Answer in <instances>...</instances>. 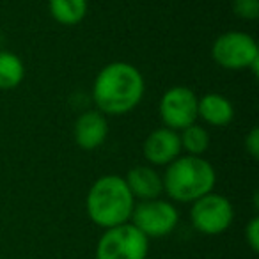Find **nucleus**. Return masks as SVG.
I'll list each match as a JSON object with an SVG mask.
<instances>
[{
	"label": "nucleus",
	"instance_id": "nucleus-1",
	"mask_svg": "<svg viewBox=\"0 0 259 259\" xmlns=\"http://www.w3.org/2000/svg\"><path fill=\"white\" fill-rule=\"evenodd\" d=\"M146 93L142 73L134 64L115 61L98 71L93 83L96 110L103 115H124L139 107Z\"/></svg>",
	"mask_w": 259,
	"mask_h": 259
},
{
	"label": "nucleus",
	"instance_id": "nucleus-2",
	"mask_svg": "<svg viewBox=\"0 0 259 259\" xmlns=\"http://www.w3.org/2000/svg\"><path fill=\"white\" fill-rule=\"evenodd\" d=\"M135 208V199L124 178L105 174L91 185L85 197V209L91 222L101 229L128 224Z\"/></svg>",
	"mask_w": 259,
	"mask_h": 259
},
{
	"label": "nucleus",
	"instance_id": "nucleus-3",
	"mask_svg": "<svg viewBox=\"0 0 259 259\" xmlns=\"http://www.w3.org/2000/svg\"><path fill=\"white\" fill-rule=\"evenodd\" d=\"M163 192L174 202H194L213 192L217 170L204 156L180 155L162 174Z\"/></svg>",
	"mask_w": 259,
	"mask_h": 259
},
{
	"label": "nucleus",
	"instance_id": "nucleus-4",
	"mask_svg": "<svg viewBox=\"0 0 259 259\" xmlns=\"http://www.w3.org/2000/svg\"><path fill=\"white\" fill-rule=\"evenodd\" d=\"M211 57L224 69H250L254 75H257L259 48L254 37L247 32L229 30L220 34L211 45Z\"/></svg>",
	"mask_w": 259,
	"mask_h": 259
},
{
	"label": "nucleus",
	"instance_id": "nucleus-5",
	"mask_svg": "<svg viewBox=\"0 0 259 259\" xmlns=\"http://www.w3.org/2000/svg\"><path fill=\"white\" fill-rule=\"evenodd\" d=\"M149 240L132 224L103 229L96 243V259H146Z\"/></svg>",
	"mask_w": 259,
	"mask_h": 259
},
{
	"label": "nucleus",
	"instance_id": "nucleus-6",
	"mask_svg": "<svg viewBox=\"0 0 259 259\" xmlns=\"http://www.w3.org/2000/svg\"><path fill=\"white\" fill-rule=\"evenodd\" d=\"M130 224L135 226L146 238H165L180 224V211L170 201L151 199L135 202Z\"/></svg>",
	"mask_w": 259,
	"mask_h": 259
},
{
	"label": "nucleus",
	"instance_id": "nucleus-7",
	"mask_svg": "<svg viewBox=\"0 0 259 259\" xmlns=\"http://www.w3.org/2000/svg\"><path fill=\"white\" fill-rule=\"evenodd\" d=\"M233 220L234 208L226 195L209 192L192 202L190 222L197 233L206 236H219L229 229Z\"/></svg>",
	"mask_w": 259,
	"mask_h": 259
},
{
	"label": "nucleus",
	"instance_id": "nucleus-8",
	"mask_svg": "<svg viewBox=\"0 0 259 259\" xmlns=\"http://www.w3.org/2000/svg\"><path fill=\"white\" fill-rule=\"evenodd\" d=\"M199 96L185 85H174L163 93L160 100V117L165 128L181 132L197 121Z\"/></svg>",
	"mask_w": 259,
	"mask_h": 259
},
{
	"label": "nucleus",
	"instance_id": "nucleus-9",
	"mask_svg": "<svg viewBox=\"0 0 259 259\" xmlns=\"http://www.w3.org/2000/svg\"><path fill=\"white\" fill-rule=\"evenodd\" d=\"M142 155L151 167H167L181 155L180 134L165 126L153 130L142 144Z\"/></svg>",
	"mask_w": 259,
	"mask_h": 259
},
{
	"label": "nucleus",
	"instance_id": "nucleus-10",
	"mask_svg": "<svg viewBox=\"0 0 259 259\" xmlns=\"http://www.w3.org/2000/svg\"><path fill=\"white\" fill-rule=\"evenodd\" d=\"M73 135L78 148L85 151L98 149L108 135V122L107 115H103L98 110H87L80 114L73 126Z\"/></svg>",
	"mask_w": 259,
	"mask_h": 259
},
{
	"label": "nucleus",
	"instance_id": "nucleus-11",
	"mask_svg": "<svg viewBox=\"0 0 259 259\" xmlns=\"http://www.w3.org/2000/svg\"><path fill=\"white\" fill-rule=\"evenodd\" d=\"M124 181L134 199L151 201L163 194L162 174L151 165H135L126 172Z\"/></svg>",
	"mask_w": 259,
	"mask_h": 259
},
{
	"label": "nucleus",
	"instance_id": "nucleus-12",
	"mask_svg": "<svg viewBox=\"0 0 259 259\" xmlns=\"http://www.w3.org/2000/svg\"><path fill=\"white\" fill-rule=\"evenodd\" d=\"M197 119H202L209 126L222 128L234 119V107L224 94L208 93L197 101Z\"/></svg>",
	"mask_w": 259,
	"mask_h": 259
},
{
	"label": "nucleus",
	"instance_id": "nucleus-13",
	"mask_svg": "<svg viewBox=\"0 0 259 259\" xmlns=\"http://www.w3.org/2000/svg\"><path fill=\"white\" fill-rule=\"evenodd\" d=\"M52 18L66 27L78 25L89 11L87 0H48Z\"/></svg>",
	"mask_w": 259,
	"mask_h": 259
},
{
	"label": "nucleus",
	"instance_id": "nucleus-14",
	"mask_svg": "<svg viewBox=\"0 0 259 259\" xmlns=\"http://www.w3.org/2000/svg\"><path fill=\"white\" fill-rule=\"evenodd\" d=\"M25 78V66L16 54L0 52V91L16 89Z\"/></svg>",
	"mask_w": 259,
	"mask_h": 259
},
{
	"label": "nucleus",
	"instance_id": "nucleus-15",
	"mask_svg": "<svg viewBox=\"0 0 259 259\" xmlns=\"http://www.w3.org/2000/svg\"><path fill=\"white\" fill-rule=\"evenodd\" d=\"M180 142H181V151H187V155L202 156L209 148V134L204 126L194 122V124L181 130Z\"/></svg>",
	"mask_w": 259,
	"mask_h": 259
},
{
	"label": "nucleus",
	"instance_id": "nucleus-16",
	"mask_svg": "<svg viewBox=\"0 0 259 259\" xmlns=\"http://www.w3.org/2000/svg\"><path fill=\"white\" fill-rule=\"evenodd\" d=\"M233 11L238 18L254 22L259 18V0H233Z\"/></svg>",
	"mask_w": 259,
	"mask_h": 259
},
{
	"label": "nucleus",
	"instance_id": "nucleus-17",
	"mask_svg": "<svg viewBox=\"0 0 259 259\" xmlns=\"http://www.w3.org/2000/svg\"><path fill=\"white\" fill-rule=\"evenodd\" d=\"M245 240L252 252H259V217H252L245 227Z\"/></svg>",
	"mask_w": 259,
	"mask_h": 259
},
{
	"label": "nucleus",
	"instance_id": "nucleus-18",
	"mask_svg": "<svg viewBox=\"0 0 259 259\" xmlns=\"http://www.w3.org/2000/svg\"><path fill=\"white\" fill-rule=\"evenodd\" d=\"M245 151L254 160L259 158V130L255 126L245 135Z\"/></svg>",
	"mask_w": 259,
	"mask_h": 259
}]
</instances>
